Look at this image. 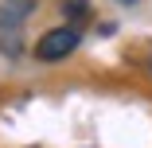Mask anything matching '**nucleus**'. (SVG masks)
Segmentation results:
<instances>
[{
    "instance_id": "obj_1",
    "label": "nucleus",
    "mask_w": 152,
    "mask_h": 148,
    "mask_svg": "<svg viewBox=\"0 0 152 148\" xmlns=\"http://www.w3.org/2000/svg\"><path fill=\"white\" fill-rule=\"evenodd\" d=\"M39 0H4L0 4V47L8 58H16L23 51V20L35 12Z\"/></svg>"
},
{
    "instance_id": "obj_2",
    "label": "nucleus",
    "mask_w": 152,
    "mask_h": 148,
    "mask_svg": "<svg viewBox=\"0 0 152 148\" xmlns=\"http://www.w3.org/2000/svg\"><path fill=\"white\" fill-rule=\"evenodd\" d=\"M78 43H82V31H78L74 23L51 27V31L39 35V43H35V58H39V63H63V58H66Z\"/></svg>"
},
{
    "instance_id": "obj_3",
    "label": "nucleus",
    "mask_w": 152,
    "mask_h": 148,
    "mask_svg": "<svg viewBox=\"0 0 152 148\" xmlns=\"http://www.w3.org/2000/svg\"><path fill=\"white\" fill-rule=\"evenodd\" d=\"M86 12H90V0H63V16H66V23L86 20Z\"/></svg>"
}]
</instances>
